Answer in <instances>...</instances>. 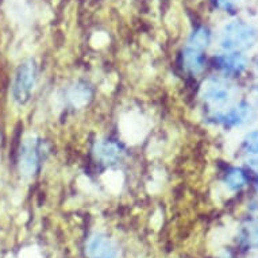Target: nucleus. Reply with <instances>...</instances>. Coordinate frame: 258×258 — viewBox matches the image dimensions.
<instances>
[{
	"mask_svg": "<svg viewBox=\"0 0 258 258\" xmlns=\"http://www.w3.org/2000/svg\"><path fill=\"white\" fill-rule=\"evenodd\" d=\"M258 33L253 26L243 21H234L224 26L220 35V46L226 51L249 50L257 42Z\"/></svg>",
	"mask_w": 258,
	"mask_h": 258,
	"instance_id": "obj_1",
	"label": "nucleus"
},
{
	"mask_svg": "<svg viewBox=\"0 0 258 258\" xmlns=\"http://www.w3.org/2000/svg\"><path fill=\"white\" fill-rule=\"evenodd\" d=\"M37 67L33 59L21 63L15 73L13 85V98L18 104H26L31 98V93L37 84Z\"/></svg>",
	"mask_w": 258,
	"mask_h": 258,
	"instance_id": "obj_2",
	"label": "nucleus"
},
{
	"mask_svg": "<svg viewBox=\"0 0 258 258\" xmlns=\"http://www.w3.org/2000/svg\"><path fill=\"white\" fill-rule=\"evenodd\" d=\"M41 145L33 140H27L21 150V172L26 176H33L41 164Z\"/></svg>",
	"mask_w": 258,
	"mask_h": 258,
	"instance_id": "obj_3",
	"label": "nucleus"
},
{
	"mask_svg": "<svg viewBox=\"0 0 258 258\" xmlns=\"http://www.w3.org/2000/svg\"><path fill=\"white\" fill-rule=\"evenodd\" d=\"M215 63L226 75H239L246 68V57L242 53L226 51L215 57Z\"/></svg>",
	"mask_w": 258,
	"mask_h": 258,
	"instance_id": "obj_4",
	"label": "nucleus"
},
{
	"mask_svg": "<svg viewBox=\"0 0 258 258\" xmlns=\"http://www.w3.org/2000/svg\"><path fill=\"white\" fill-rule=\"evenodd\" d=\"M231 92L227 83L220 79L210 80L204 88V99L214 106H222L230 100Z\"/></svg>",
	"mask_w": 258,
	"mask_h": 258,
	"instance_id": "obj_5",
	"label": "nucleus"
},
{
	"mask_svg": "<svg viewBox=\"0 0 258 258\" xmlns=\"http://www.w3.org/2000/svg\"><path fill=\"white\" fill-rule=\"evenodd\" d=\"M182 63L184 68L190 73H199L204 69L206 65V58H204L203 51L194 49V47L186 46V49L182 53Z\"/></svg>",
	"mask_w": 258,
	"mask_h": 258,
	"instance_id": "obj_6",
	"label": "nucleus"
},
{
	"mask_svg": "<svg viewBox=\"0 0 258 258\" xmlns=\"http://www.w3.org/2000/svg\"><path fill=\"white\" fill-rule=\"evenodd\" d=\"M224 184L229 186L230 189L239 190L247 184V176L239 168H231L224 176Z\"/></svg>",
	"mask_w": 258,
	"mask_h": 258,
	"instance_id": "obj_7",
	"label": "nucleus"
},
{
	"mask_svg": "<svg viewBox=\"0 0 258 258\" xmlns=\"http://www.w3.org/2000/svg\"><path fill=\"white\" fill-rule=\"evenodd\" d=\"M210 41H211V33H210V30H208L207 27L202 26V27H198V29L190 34L189 45H188V46L203 51L204 49H207V46L210 45Z\"/></svg>",
	"mask_w": 258,
	"mask_h": 258,
	"instance_id": "obj_8",
	"label": "nucleus"
},
{
	"mask_svg": "<svg viewBox=\"0 0 258 258\" xmlns=\"http://www.w3.org/2000/svg\"><path fill=\"white\" fill-rule=\"evenodd\" d=\"M243 148H245L246 153L258 156V132H251L246 136L245 141H243Z\"/></svg>",
	"mask_w": 258,
	"mask_h": 258,
	"instance_id": "obj_9",
	"label": "nucleus"
},
{
	"mask_svg": "<svg viewBox=\"0 0 258 258\" xmlns=\"http://www.w3.org/2000/svg\"><path fill=\"white\" fill-rule=\"evenodd\" d=\"M214 5L224 13H235L241 6V0H214Z\"/></svg>",
	"mask_w": 258,
	"mask_h": 258,
	"instance_id": "obj_10",
	"label": "nucleus"
}]
</instances>
